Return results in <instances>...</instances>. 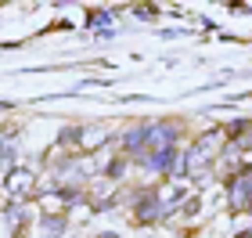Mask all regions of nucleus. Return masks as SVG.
I'll return each mask as SVG.
<instances>
[{
    "label": "nucleus",
    "instance_id": "nucleus-1",
    "mask_svg": "<svg viewBox=\"0 0 252 238\" xmlns=\"http://www.w3.org/2000/svg\"><path fill=\"white\" fill-rule=\"evenodd\" d=\"M231 206L234 209H249L252 206V170H245L242 177H234V184H231Z\"/></svg>",
    "mask_w": 252,
    "mask_h": 238
},
{
    "label": "nucleus",
    "instance_id": "nucleus-2",
    "mask_svg": "<svg viewBox=\"0 0 252 238\" xmlns=\"http://www.w3.org/2000/svg\"><path fill=\"white\" fill-rule=\"evenodd\" d=\"M123 144H126V152H141L144 144H148V127H133V130H126V134H123Z\"/></svg>",
    "mask_w": 252,
    "mask_h": 238
},
{
    "label": "nucleus",
    "instance_id": "nucleus-3",
    "mask_svg": "<svg viewBox=\"0 0 252 238\" xmlns=\"http://www.w3.org/2000/svg\"><path fill=\"white\" fill-rule=\"evenodd\" d=\"M29 184H32V173H29V170H15V173H7V191H11V195H22Z\"/></svg>",
    "mask_w": 252,
    "mask_h": 238
},
{
    "label": "nucleus",
    "instance_id": "nucleus-4",
    "mask_svg": "<svg viewBox=\"0 0 252 238\" xmlns=\"http://www.w3.org/2000/svg\"><path fill=\"white\" fill-rule=\"evenodd\" d=\"M40 228H43V235H47V238H58V235L65 231V220H62V217H40Z\"/></svg>",
    "mask_w": 252,
    "mask_h": 238
}]
</instances>
